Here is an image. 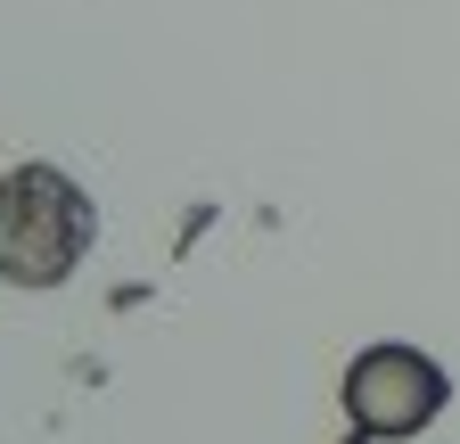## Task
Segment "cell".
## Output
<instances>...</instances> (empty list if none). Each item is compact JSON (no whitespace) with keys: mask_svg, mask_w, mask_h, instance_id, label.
Masks as SVG:
<instances>
[{"mask_svg":"<svg viewBox=\"0 0 460 444\" xmlns=\"http://www.w3.org/2000/svg\"><path fill=\"white\" fill-rule=\"evenodd\" d=\"M99 239V214L58 164H17L0 173V280L9 289H58Z\"/></svg>","mask_w":460,"mask_h":444,"instance_id":"1","label":"cell"},{"mask_svg":"<svg viewBox=\"0 0 460 444\" xmlns=\"http://www.w3.org/2000/svg\"><path fill=\"white\" fill-rule=\"evenodd\" d=\"M444 404H452V378L420 346H362L354 370H345V420L362 436H378V444L420 436Z\"/></svg>","mask_w":460,"mask_h":444,"instance_id":"2","label":"cell"},{"mask_svg":"<svg viewBox=\"0 0 460 444\" xmlns=\"http://www.w3.org/2000/svg\"><path fill=\"white\" fill-rule=\"evenodd\" d=\"M337 444H378V436H362V428H354V436H337Z\"/></svg>","mask_w":460,"mask_h":444,"instance_id":"3","label":"cell"}]
</instances>
